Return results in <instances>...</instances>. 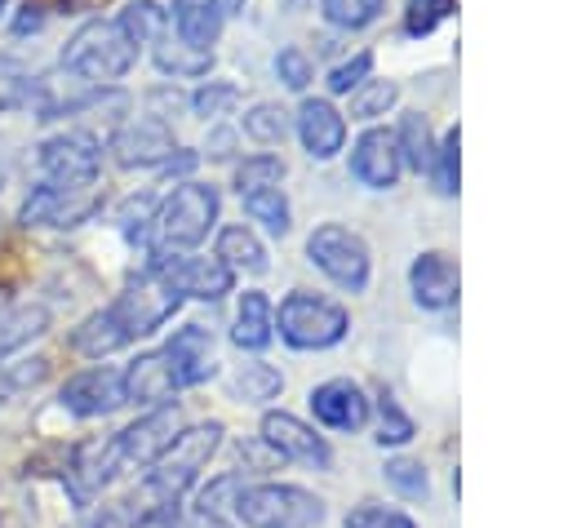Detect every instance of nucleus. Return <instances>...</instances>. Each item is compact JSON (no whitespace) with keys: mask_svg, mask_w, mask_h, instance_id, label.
Segmentation results:
<instances>
[{"mask_svg":"<svg viewBox=\"0 0 568 528\" xmlns=\"http://www.w3.org/2000/svg\"><path fill=\"white\" fill-rule=\"evenodd\" d=\"M178 430H182V413H178V408H155V413L138 417L133 426H124V430L115 435V444H120V461L151 466V461L178 439Z\"/></svg>","mask_w":568,"mask_h":528,"instance_id":"obj_14","label":"nucleus"},{"mask_svg":"<svg viewBox=\"0 0 568 528\" xmlns=\"http://www.w3.org/2000/svg\"><path fill=\"white\" fill-rule=\"evenodd\" d=\"M408 288H413L417 306H426V311L453 306V302H457V266H453V257L439 253V248L422 253V257L408 266Z\"/></svg>","mask_w":568,"mask_h":528,"instance_id":"obj_19","label":"nucleus"},{"mask_svg":"<svg viewBox=\"0 0 568 528\" xmlns=\"http://www.w3.org/2000/svg\"><path fill=\"white\" fill-rule=\"evenodd\" d=\"M155 67H160L164 75H173V80H182V75H209L213 49H191V44H182V40L160 35V40H155Z\"/></svg>","mask_w":568,"mask_h":528,"instance_id":"obj_25","label":"nucleus"},{"mask_svg":"<svg viewBox=\"0 0 568 528\" xmlns=\"http://www.w3.org/2000/svg\"><path fill=\"white\" fill-rule=\"evenodd\" d=\"M133 58H138V44L124 35V27L111 18V22H102V18H93V22H84L71 40H67V49H62V71H71V75H80V80H93V84H106V80H120L129 67H133Z\"/></svg>","mask_w":568,"mask_h":528,"instance_id":"obj_4","label":"nucleus"},{"mask_svg":"<svg viewBox=\"0 0 568 528\" xmlns=\"http://www.w3.org/2000/svg\"><path fill=\"white\" fill-rule=\"evenodd\" d=\"M58 404L75 417H106L124 404V382H120V368H84L75 377L62 382L58 390Z\"/></svg>","mask_w":568,"mask_h":528,"instance_id":"obj_10","label":"nucleus"},{"mask_svg":"<svg viewBox=\"0 0 568 528\" xmlns=\"http://www.w3.org/2000/svg\"><path fill=\"white\" fill-rule=\"evenodd\" d=\"M288 129H293V120H288V111H284L280 102H253V106L244 111V133H248L253 142H262V146L284 142Z\"/></svg>","mask_w":568,"mask_h":528,"instance_id":"obj_26","label":"nucleus"},{"mask_svg":"<svg viewBox=\"0 0 568 528\" xmlns=\"http://www.w3.org/2000/svg\"><path fill=\"white\" fill-rule=\"evenodd\" d=\"M262 444L271 453L288 457V461H302V466H315V470H328L333 466V453H328L324 435H315L293 413H266L262 417Z\"/></svg>","mask_w":568,"mask_h":528,"instance_id":"obj_11","label":"nucleus"},{"mask_svg":"<svg viewBox=\"0 0 568 528\" xmlns=\"http://www.w3.org/2000/svg\"><path fill=\"white\" fill-rule=\"evenodd\" d=\"M395 146H399V164H408V169H417V173H430L435 138H430V124H426L422 111H404L399 133H395Z\"/></svg>","mask_w":568,"mask_h":528,"instance_id":"obj_24","label":"nucleus"},{"mask_svg":"<svg viewBox=\"0 0 568 528\" xmlns=\"http://www.w3.org/2000/svg\"><path fill=\"white\" fill-rule=\"evenodd\" d=\"M173 133L160 120H133L111 138V155L120 169H151L173 155Z\"/></svg>","mask_w":568,"mask_h":528,"instance_id":"obj_15","label":"nucleus"},{"mask_svg":"<svg viewBox=\"0 0 568 528\" xmlns=\"http://www.w3.org/2000/svg\"><path fill=\"white\" fill-rule=\"evenodd\" d=\"M31 84H36L31 80V67L18 62V58H9V53H0V111L27 102L31 98Z\"/></svg>","mask_w":568,"mask_h":528,"instance_id":"obj_38","label":"nucleus"},{"mask_svg":"<svg viewBox=\"0 0 568 528\" xmlns=\"http://www.w3.org/2000/svg\"><path fill=\"white\" fill-rule=\"evenodd\" d=\"M178 40L191 44V49H209L222 31V18L209 9V4H178Z\"/></svg>","mask_w":568,"mask_h":528,"instance_id":"obj_28","label":"nucleus"},{"mask_svg":"<svg viewBox=\"0 0 568 528\" xmlns=\"http://www.w3.org/2000/svg\"><path fill=\"white\" fill-rule=\"evenodd\" d=\"M408 439H413V417H408V413L395 404V395L382 386V390H377V444H382V448H386V444L399 448V444H408Z\"/></svg>","mask_w":568,"mask_h":528,"instance_id":"obj_32","label":"nucleus"},{"mask_svg":"<svg viewBox=\"0 0 568 528\" xmlns=\"http://www.w3.org/2000/svg\"><path fill=\"white\" fill-rule=\"evenodd\" d=\"M244 213L253 222H262L271 235H284L288 231V200L280 186H262V191H248L244 195Z\"/></svg>","mask_w":568,"mask_h":528,"instance_id":"obj_30","label":"nucleus"},{"mask_svg":"<svg viewBox=\"0 0 568 528\" xmlns=\"http://www.w3.org/2000/svg\"><path fill=\"white\" fill-rule=\"evenodd\" d=\"M457 151H462V133L448 129L444 142L435 146V160H430V177H435V191H439V195H457V177H462Z\"/></svg>","mask_w":568,"mask_h":528,"instance_id":"obj_36","label":"nucleus"},{"mask_svg":"<svg viewBox=\"0 0 568 528\" xmlns=\"http://www.w3.org/2000/svg\"><path fill=\"white\" fill-rule=\"evenodd\" d=\"M351 173L359 186L368 191H390L395 177H399V146H395V133L386 129H364L351 146Z\"/></svg>","mask_w":568,"mask_h":528,"instance_id":"obj_13","label":"nucleus"},{"mask_svg":"<svg viewBox=\"0 0 568 528\" xmlns=\"http://www.w3.org/2000/svg\"><path fill=\"white\" fill-rule=\"evenodd\" d=\"M275 75H280L288 89H306V84H311V62H306V53H302V49H280Z\"/></svg>","mask_w":568,"mask_h":528,"instance_id":"obj_45","label":"nucleus"},{"mask_svg":"<svg viewBox=\"0 0 568 528\" xmlns=\"http://www.w3.org/2000/svg\"><path fill=\"white\" fill-rule=\"evenodd\" d=\"M399 89L390 80H364L359 89H351V120H377L395 106Z\"/></svg>","mask_w":568,"mask_h":528,"instance_id":"obj_35","label":"nucleus"},{"mask_svg":"<svg viewBox=\"0 0 568 528\" xmlns=\"http://www.w3.org/2000/svg\"><path fill=\"white\" fill-rule=\"evenodd\" d=\"M213 222H217V191L204 182H182L151 217V231H155L151 253L182 257V248H195Z\"/></svg>","mask_w":568,"mask_h":528,"instance_id":"obj_2","label":"nucleus"},{"mask_svg":"<svg viewBox=\"0 0 568 528\" xmlns=\"http://www.w3.org/2000/svg\"><path fill=\"white\" fill-rule=\"evenodd\" d=\"M151 217H155V195H129V200L120 204V213H115V222H120V231H124L129 240H146Z\"/></svg>","mask_w":568,"mask_h":528,"instance_id":"obj_41","label":"nucleus"},{"mask_svg":"<svg viewBox=\"0 0 568 528\" xmlns=\"http://www.w3.org/2000/svg\"><path fill=\"white\" fill-rule=\"evenodd\" d=\"M115 22L124 27V35H129L133 44H151V40L164 35V9H160L155 0H133L129 9H120Z\"/></svg>","mask_w":568,"mask_h":528,"instance_id":"obj_29","label":"nucleus"},{"mask_svg":"<svg viewBox=\"0 0 568 528\" xmlns=\"http://www.w3.org/2000/svg\"><path fill=\"white\" fill-rule=\"evenodd\" d=\"M160 355H164V364H169V373H173V386H200V382H209V377L217 373L213 337H209V328H200V324L178 328V333L164 342Z\"/></svg>","mask_w":568,"mask_h":528,"instance_id":"obj_12","label":"nucleus"},{"mask_svg":"<svg viewBox=\"0 0 568 528\" xmlns=\"http://www.w3.org/2000/svg\"><path fill=\"white\" fill-rule=\"evenodd\" d=\"M275 328H280V337H284L288 346H297V351H324V346H337V342L346 337L351 319H346V311H342L337 302L297 288V293H288V297L280 302Z\"/></svg>","mask_w":568,"mask_h":528,"instance_id":"obj_6","label":"nucleus"},{"mask_svg":"<svg viewBox=\"0 0 568 528\" xmlns=\"http://www.w3.org/2000/svg\"><path fill=\"white\" fill-rule=\"evenodd\" d=\"M44 328H49V311H44V306H18V311H9V315L0 319V355L27 346V342L40 337Z\"/></svg>","mask_w":568,"mask_h":528,"instance_id":"obj_27","label":"nucleus"},{"mask_svg":"<svg viewBox=\"0 0 568 528\" xmlns=\"http://www.w3.org/2000/svg\"><path fill=\"white\" fill-rule=\"evenodd\" d=\"M98 164H102V142L84 129H67L40 142V173L44 186L53 191H89L98 182Z\"/></svg>","mask_w":568,"mask_h":528,"instance_id":"obj_7","label":"nucleus"},{"mask_svg":"<svg viewBox=\"0 0 568 528\" xmlns=\"http://www.w3.org/2000/svg\"><path fill=\"white\" fill-rule=\"evenodd\" d=\"M311 413L328 430H359L368 422V399L351 377H333V382H320L311 390Z\"/></svg>","mask_w":568,"mask_h":528,"instance_id":"obj_18","label":"nucleus"},{"mask_svg":"<svg viewBox=\"0 0 568 528\" xmlns=\"http://www.w3.org/2000/svg\"><path fill=\"white\" fill-rule=\"evenodd\" d=\"M275 337V311L266 302V293L248 288L240 293V311H235V328H231V342L240 351H266Z\"/></svg>","mask_w":568,"mask_h":528,"instance_id":"obj_22","label":"nucleus"},{"mask_svg":"<svg viewBox=\"0 0 568 528\" xmlns=\"http://www.w3.org/2000/svg\"><path fill=\"white\" fill-rule=\"evenodd\" d=\"M217 262L226 266V271H248V275H262L266 271V248H262V240L248 231V226H222V235H217Z\"/></svg>","mask_w":568,"mask_h":528,"instance_id":"obj_23","label":"nucleus"},{"mask_svg":"<svg viewBox=\"0 0 568 528\" xmlns=\"http://www.w3.org/2000/svg\"><path fill=\"white\" fill-rule=\"evenodd\" d=\"M280 177H284L280 155H253L235 169V191L248 195V191H262V186H280Z\"/></svg>","mask_w":568,"mask_h":528,"instance_id":"obj_37","label":"nucleus"},{"mask_svg":"<svg viewBox=\"0 0 568 528\" xmlns=\"http://www.w3.org/2000/svg\"><path fill=\"white\" fill-rule=\"evenodd\" d=\"M146 271H160L182 297L217 302V297L231 293V271L217 257H164V253H151Z\"/></svg>","mask_w":568,"mask_h":528,"instance_id":"obj_9","label":"nucleus"},{"mask_svg":"<svg viewBox=\"0 0 568 528\" xmlns=\"http://www.w3.org/2000/svg\"><path fill=\"white\" fill-rule=\"evenodd\" d=\"M448 13H453V0H408L404 31H408V35H430Z\"/></svg>","mask_w":568,"mask_h":528,"instance_id":"obj_42","label":"nucleus"},{"mask_svg":"<svg viewBox=\"0 0 568 528\" xmlns=\"http://www.w3.org/2000/svg\"><path fill=\"white\" fill-rule=\"evenodd\" d=\"M120 382H124V404H164V399L178 390V386H173V373H169V364H164L160 351L138 355V359L120 373Z\"/></svg>","mask_w":568,"mask_h":528,"instance_id":"obj_21","label":"nucleus"},{"mask_svg":"<svg viewBox=\"0 0 568 528\" xmlns=\"http://www.w3.org/2000/svg\"><path fill=\"white\" fill-rule=\"evenodd\" d=\"M182 306V293L160 275V271H142L111 306L93 311L75 333H71V346L89 359H102L146 333H155L173 311Z\"/></svg>","mask_w":568,"mask_h":528,"instance_id":"obj_1","label":"nucleus"},{"mask_svg":"<svg viewBox=\"0 0 568 528\" xmlns=\"http://www.w3.org/2000/svg\"><path fill=\"white\" fill-rule=\"evenodd\" d=\"M231 510L248 528H315L324 524V501L297 484H240Z\"/></svg>","mask_w":568,"mask_h":528,"instance_id":"obj_5","label":"nucleus"},{"mask_svg":"<svg viewBox=\"0 0 568 528\" xmlns=\"http://www.w3.org/2000/svg\"><path fill=\"white\" fill-rule=\"evenodd\" d=\"M280 386H284V377H280L271 364H244V368L235 373V382H231V390H235V399H240V404L275 399V395H280Z\"/></svg>","mask_w":568,"mask_h":528,"instance_id":"obj_31","label":"nucleus"},{"mask_svg":"<svg viewBox=\"0 0 568 528\" xmlns=\"http://www.w3.org/2000/svg\"><path fill=\"white\" fill-rule=\"evenodd\" d=\"M217 444H222V422H200L191 430H178V439L151 461L146 475V493L155 497V506H178V497L195 484V475L217 453Z\"/></svg>","mask_w":568,"mask_h":528,"instance_id":"obj_3","label":"nucleus"},{"mask_svg":"<svg viewBox=\"0 0 568 528\" xmlns=\"http://www.w3.org/2000/svg\"><path fill=\"white\" fill-rule=\"evenodd\" d=\"M297 138L311 160H333L346 142V120L328 98H306L297 106Z\"/></svg>","mask_w":568,"mask_h":528,"instance_id":"obj_17","label":"nucleus"},{"mask_svg":"<svg viewBox=\"0 0 568 528\" xmlns=\"http://www.w3.org/2000/svg\"><path fill=\"white\" fill-rule=\"evenodd\" d=\"M178 4H209V0H178Z\"/></svg>","mask_w":568,"mask_h":528,"instance_id":"obj_48","label":"nucleus"},{"mask_svg":"<svg viewBox=\"0 0 568 528\" xmlns=\"http://www.w3.org/2000/svg\"><path fill=\"white\" fill-rule=\"evenodd\" d=\"M0 9H4V0H0Z\"/></svg>","mask_w":568,"mask_h":528,"instance_id":"obj_49","label":"nucleus"},{"mask_svg":"<svg viewBox=\"0 0 568 528\" xmlns=\"http://www.w3.org/2000/svg\"><path fill=\"white\" fill-rule=\"evenodd\" d=\"M124 461H120V444H115V435L111 439H89V444H80L75 448V457H71V488H75V501L84 506L102 484H111L115 479V470H120Z\"/></svg>","mask_w":568,"mask_h":528,"instance_id":"obj_20","label":"nucleus"},{"mask_svg":"<svg viewBox=\"0 0 568 528\" xmlns=\"http://www.w3.org/2000/svg\"><path fill=\"white\" fill-rule=\"evenodd\" d=\"M306 257H311L337 288H346V293H364V288H368V266H373V257H368V244H364L355 231H346V226H337V222L315 226L311 240H306Z\"/></svg>","mask_w":568,"mask_h":528,"instance_id":"obj_8","label":"nucleus"},{"mask_svg":"<svg viewBox=\"0 0 568 528\" xmlns=\"http://www.w3.org/2000/svg\"><path fill=\"white\" fill-rule=\"evenodd\" d=\"M382 475H386V484H390L399 497H408V501H426V497H430L426 466L413 461V457H390V461L382 466Z\"/></svg>","mask_w":568,"mask_h":528,"instance_id":"obj_33","label":"nucleus"},{"mask_svg":"<svg viewBox=\"0 0 568 528\" xmlns=\"http://www.w3.org/2000/svg\"><path fill=\"white\" fill-rule=\"evenodd\" d=\"M382 9H386V0H320V13L342 31H359V27L377 22Z\"/></svg>","mask_w":568,"mask_h":528,"instance_id":"obj_34","label":"nucleus"},{"mask_svg":"<svg viewBox=\"0 0 568 528\" xmlns=\"http://www.w3.org/2000/svg\"><path fill=\"white\" fill-rule=\"evenodd\" d=\"M89 213H98L93 191H53L40 182L22 204V226H80Z\"/></svg>","mask_w":568,"mask_h":528,"instance_id":"obj_16","label":"nucleus"},{"mask_svg":"<svg viewBox=\"0 0 568 528\" xmlns=\"http://www.w3.org/2000/svg\"><path fill=\"white\" fill-rule=\"evenodd\" d=\"M49 373V359H18V364H0V404L9 399V395H18V390H27V386H36L40 377Z\"/></svg>","mask_w":568,"mask_h":528,"instance_id":"obj_40","label":"nucleus"},{"mask_svg":"<svg viewBox=\"0 0 568 528\" xmlns=\"http://www.w3.org/2000/svg\"><path fill=\"white\" fill-rule=\"evenodd\" d=\"M368 71H373V53H355V58H346V62H337L328 71V89L333 93H351V89H359L368 80Z\"/></svg>","mask_w":568,"mask_h":528,"instance_id":"obj_44","label":"nucleus"},{"mask_svg":"<svg viewBox=\"0 0 568 528\" xmlns=\"http://www.w3.org/2000/svg\"><path fill=\"white\" fill-rule=\"evenodd\" d=\"M231 146H235V133H231V129H213V138L204 142V151H209L213 160H226V155H231Z\"/></svg>","mask_w":568,"mask_h":528,"instance_id":"obj_46","label":"nucleus"},{"mask_svg":"<svg viewBox=\"0 0 568 528\" xmlns=\"http://www.w3.org/2000/svg\"><path fill=\"white\" fill-rule=\"evenodd\" d=\"M191 528H231L222 515H204V510H195V519H191Z\"/></svg>","mask_w":568,"mask_h":528,"instance_id":"obj_47","label":"nucleus"},{"mask_svg":"<svg viewBox=\"0 0 568 528\" xmlns=\"http://www.w3.org/2000/svg\"><path fill=\"white\" fill-rule=\"evenodd\" d=\"M235 102H240V89H235V84H217V80H209L204 89L191 93V111H195V115H222V111L235 106Z\"/></svg>","mask_w":568,"mask_h":528,"instance_id":"obj_43","label":"nucleus"},{"mask_svg":"<svg viewBox=\"0 0 568 528\" xmlns=\"http://www.w3.org/2000/svg\"><path fill=\"white\" fill-rule=\"evenodd\" d=\"M346 528H417L404 510L395 506H382V501H359L351 515H346Z\"/></svg>","mask_w":568,"mask_h":528,"instance_id":"obj_39","label":"nucleus"}]
</instances>
